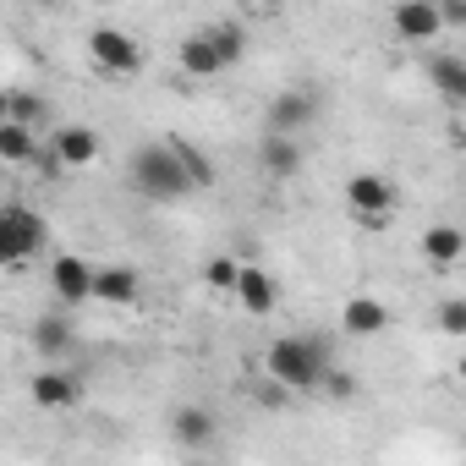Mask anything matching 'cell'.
<instances>
[{
	"instance_id": "obj_1",
	"label": "cell",
	"mask_w": 466,
	"mask_h": 466,
	"mask_svg": "<svg viewBox=\"0 0 466 466\" xmlns=\"http://www.w3.org/2000/svg\"><path fill=\"white\" fill-rule=\"evenodd\" d=\"M127 176H132V192L148 198V203H181L187 192H198L192 176H187V165H181V154H176V137L137 143L132 159H127Z\"/></svg>"
},
{
	"instance_id": "obj_2",
	"label": "cell",
	"mask_w": 466,
	"mask_h": 466,
	"mask_svg": "<svg viewBox=\"0 0 466 466\" xmlns=\"http://www.w3.org/2000/svg\"><path fill=\"white\" fill-rule=\"evenodd\" d=\"M264 368L275 384L286 390H319L324 368H329V346L313 340V335H280L269 351H264Z\"/></svg>"
},
{
	"instance_id": "obj_3",
	"label": "cell",
	"mask_w": 466,
	"mask_h": 466,
	"mask_svg": "<svg viewBox=\"0 0 466 466\" xmlns=\"http://www.w3.org/2000/svg\"><path fill=\"white\" fill-rule=\"evenodd\" d=\"M50 248V225L28 203H0V269H23Z\"/></svg>"
},
{
	"instance_id": "obj_4",
	"label": "cell",
	"mask_w": 466,
	"mask_h": 466,
	"mask_svg": "<svg viewBox=\"0 0 466 466\" xmlns=\"http://www.w3.org/2000/svg\"><path fill=\"white\" fill-rule=\"evenodd\" d=\"M88 61H94L99 77H116V83H127V77L143 72V50H137V39H132L127 28H110V23L88 34Z\"/></svg>"
},
{
	"instance_id": "obj_5",
	"label": "cell",
	"mask_w": 466,
	"mask_h": 466,
	"mask_svg": "<svg viewBox=\"0 0 466 466\" xmlns=\"http://www.w3.org/2000/svg\"><path fill=\"white\" fill-rule=\"evenodd\" d=\"M346 208H351L368 230H379V225L395 214V181L379 176V170H357V176L346 181Z\"/></svg>"
},
{
	"instance_id": "obj_6",
	"label": "cell",
	"mask_w": 466,
	"mask_h": 466,
	"mask_svg": "<svg viewBox=\"0 0 466 466\" xmlns=\"http://www.w3.org/2000/svg\"><path fill=\"white\" fill-rule=\"evenodd\" d=\"M28 395L39 411H72V406H83V373L77 368H45L28 379Z\"/></svg>"
},
{
	"instance_id": "obj_7",
	"label": "cell",
	"mask_w": 466,
	"mask_h": 466,
	"mask_svg": "<svg viewBox=\"0 0 466 466\" xmlns=\"http://www.w3.org/2000/svg\"><path fill=\"white\" fill-rule=\"evenodd\" d=\"M230 297H237L253 319H269V313L280 308V286H275V275L258 269V264H242V269H237V286H230Z\"/></svg>"
},
{
	"instance_id": "obj_8",
	"label": "cell",
	"mask_w": 466,
	"mask_h": 466,
	"mask_svg": "<svg viewBox=\"0 0 466 466\" xmlns=\"http://www.w3.org/2000/svg\"><path fill=\"white\" fill-rule=\"evenodd\" d=\"M390 28H395V39H406V45H422V39L444 34V23H439V6H433V0H395Z\"/></svg>"
},
{
	"instance_id": "obj_9",
	"label": "cell",
	"mask_w": 466,
	"mask_h": 466,
	"mask_svg": "<svg viewBox=\"0 0 466 466\" xmlns=\"http://www.w3.org/2000/svg\"><path fill=\"white\" fill-rule=\"evenodd\" d=\"M50 291L61 297V302H94V264L88 258H77V253H61L56 264H50Z\"/></svg>"
},
{
	"instance_id": "obj_10",
	"label": "cell",
	"mask_w": 466,
	"mask_h": 466,
	"mask_svg": "<svg viewBox=\"0 0 466 466\" xmlns=\"http://www.w3.org/2000/svg\"><path fill=\"white\" fill-rule=\"evenodd\" d=\"M313 116H319V94H308V88H280L269 99V132H291L297 137Z\"/></svg>"
},
{
	"instance_id": "obj_11",
	"label": "cell",
	"mask_w": 466,
	"mask_h": 466,
	"mask_svg": "<svg viewBox=\"0 0 466 466\" xmlns=\"http://www.w3.org/2000/svg\"><path fill=\"white\" fill-rule=\"evenodd\" d=\"M50 154L61 159V170H83V165L99 159V132L94 127H61L50 137Z\"/></svg>"
},
{
	"instance_id": "obj_12",
	"label": "cell",
	"mask_w": 466,
	"mask_h": 466,
	"mask_svg": "<svg viewBox=\"0 0 466 466\" xmlns=\"http://www.w3.org/2000/svg\"><path fill=\"white\" fill-rule=\"evenodd\" d=\"M340 329H346L351 340H373V335L390 329V308H384L379 297H351V302L340 308Z\"/></svg>"
},
{
	"instance_id": "obj_13",
	"label": "cell",
	"mask_w": 466,
	"mask_h": 466,
	"mask_svg": "<svg viewBox=\"0 0 466 466\" xmlns=\"http://www.w3.org/2000/svg\"><path fill=\"white\" fill-rule=\"evenodd\" d=\"M137 291H143V275H137L132 264H105V269H94V302L127 308V302H137Z\"/></svg>"
},
{
	"instance_id": "obj_14",
	"label": "cell",
	"mask_w": 466,
	"mask_h": 466,
	"mask_svg": "<svg viewBox=\"0 0 466 466\" xmlns=\"http://www.w3.org/2000/svg\"><path fill=\"white\" fill-rule=\"evenodd\" d=\"M176 66L187 72V77H219L225 72V61L214 56V45H208V34L198 28V34H187L181 45H176Z\"/></svg>"
},
{
	"instance_id": "obj_15",
	"label": "cell",
	"mask_w": 466,
	"mask_h": 466,
	"mask_svg": "<svg viewBox=\"0 0 466 466\" xmlns=\"http://www.w3.org/2000/svg\"><path fill=\"white\" fill-rule=\"evenodd\" d=\"M422 258L439 264V269H455L466 258V237H461V225H433L422 230Z\"/></svg>"
},
{
	"instance_id": "obj_16",
	"label": "cell",
	"mask_w": 466,
	"mask_h": 466,
	"mask_svg": "<svg viewBox=\"0 0 466 466\" xmlns=\"http://www.w3.org/2000/svg\"><path fill=\"white\" fill-rule=\"evenodd\" d=\"M264 170L269 176H297L302 170V143L291 137V132H264Z\"/></svg>"
},
{
	"instance_id": "obj_17",
	"label": "cell",
	"mask_w": 466,
	"mask_h": 466,
	"mask_svg": "<svg viewBox=\"0 0 466 466\" xmlns=\"http://www.w3.org/2000/svg\"><path fill=\"white\" fill-rule=\"evenodd\" d=\"M170 433H176L181 444L203 450V444L214 439V411H208V406H176V417H170Z\"/></svg>"
},
{
	"instance_id": "obj_18",
	"label": "cell",
	"mask_w": 466,
	"mask_h": 466,
	"mask_svg": "<svg viewBox=\"0 0 466 466\" xmlns=\"http://www.w3.org/2000/svg\"><path fill=\"white\" fill-rule=\"evenodd\" d=\"M203 34H208V45H214V56L225 61V72H230V66H237V61H248V28H242V23H208Z\"/></svg>"
},
{
	"instance_id": "obj_19",
	"label": "cell",
	"mask_w": 466,
	"mask_h": 466,
	"mask_svg": "<svg viewBox=\"0 0 466 466\" xmlns=\"http://www.w3.org/2000/svg\"><path fill=\"white\" fill-rule=\"evenodd\" d=\"M34 154H39L34 127H23V121H0V159H6V165H34Z\"/></svg>"
},
{
	"instance_id": "obj_20",
	"label": "cell",
	"mask_w": 466,
	"mask_h": 466,
	"mask_svg": "<svg viewBox=\"0 0 466 466\" xmlns=\"http://www.w3.org/2000/svg\"><path fill=\"white\" fill-rule=\"evenodd\" d=\"M34 346H39L45 357H66V351H72V319H66V313H45V319L34 324Z\"/></svg>"
},
{
	"instance_id": "obj_21",
	"label": "cell",
	"mask_w": 466,
	"mask_h": 466,
	"mask_svg": "<svg viewBox=\"0 0 466 466\" xmlns=\"http://www.w3.org/2000/svg\"><path fill=\"white\" fill-rule=\"evenodd\" d=\"M428 77L439 83V94H444L450 105L466 99V61H461V56H439V61H428Z\"/></svg>"
},
{
	"instance_id": "obj_22",
	"label": "cell",
	"mask_w": 466,
	"mask_h": 466,
	"mask_svg": "<svg viewBox=\"0 0 466 466\" xmlns=\"http://www.w3.org/2000/svg\"><path fill=\"white\" fill-rule=\"evenodd\" d=\"M6 121L45 127V121H50V99H45V94H28V88H12V94H6Z\"/></svg>"
},
{
	"instance_id": "obj_23",
	"label": "cell",
	"mask_w": 466,
	"mask_h": 466,
	"mask_svg": "<svg viewBox=\"0 0 466 466\" xmlns=\"http://www.w3.org/2000/svg\"><path fill=\"white\" fill-rule=\"evenodd\" d=\"M176 154H181V165H187L192 187H214V165L203 159V148H192V143H181V137H176Z\"/></svg>"
},
{
	"instance_id": "obj_24",
	"label": "cell",
	"mask_w": 466,
	"mask_h": 466,
	"mask_svg": "<svg viewBox=\"0 0 466 466\" xmlns=\"http://www.w3.org/2000/svg\"><path fill=\"white\" fill-rule=\"evenodd\" d=\"M237 269H242L237 258H225V253H219V258H208V264H203V286L230 291V286H237Z\"/></svg>"
},
{
	"instance_id": "obj_25",
	"label": "cell",
	"mask_w": 466,
	"mask_h": 466,
	"mask_svg": "<svg viewBox=\"0 0 466 466\" xmlns=\"http://www.w3.org/2000/svg\"><path fill=\"white\" fill-rule=\"evenodd\" d=\"M319 390H324L329 400H351V395H357V379H351L346 368H335V362H329V368H324V379H319Z\"/></svg>"
},
{
	"instance_id": "obj_26",
	"label": "cell",
	"mask_w": 466,
	"mask_h": 466,
	"mask_svg": "<svg viewBox=\"0 0 466 466\" xmlns=\"http://www.w3.org/2000/svg\"><path fill=\"white\" fill-rule=\"evenodd\" d=\"M439 329H444V335H466V302H461V297H450V302L439 308Z\"/></svg>"
},
{
	"instance_id": "obj_27",
	"label": "cell",
	"mask_w": 466,
	"mask_h": 466,
	"mask_svg": "<svg viewBox=\"0 0 466 466\" xmlns=\"http://www.w3.org/2000/svg\"><path fill=\"white\" fill-rule=\"evenodd\" d=\"M433 6H439V23L444 28H461L466 23V0H433Z\"/></svg>"
},
{
	"instance_id": "obj_28",
	"label": "cell",
	"mask_w": 466,
	"mask_h": 466,
	"mask_svg": "<svg viewBox=\"0 0 466 466\" xmlns=\"http://www.w3.org/2000/svg\"><path fill=\"white\" fill-rule=\"evenodd\" d=\"M253 6H264V12H280V6H286V0H253Z\"/></svg>"
},
{
	"instance_id": "obj_29",
	"label": "cell",
	"mask_w": 466,
	"mask_h": 466,
	"mask_svg": "<svg viewBox=\"0 0 466 466\" xmlns=\"http://www.w3.org/2000/svg\"><path fill=\"white\" fill-rule=\"evenodd\" d=\"M6 94H12V88H0V121H6Z\"/></svg>"
}]
</instances>
